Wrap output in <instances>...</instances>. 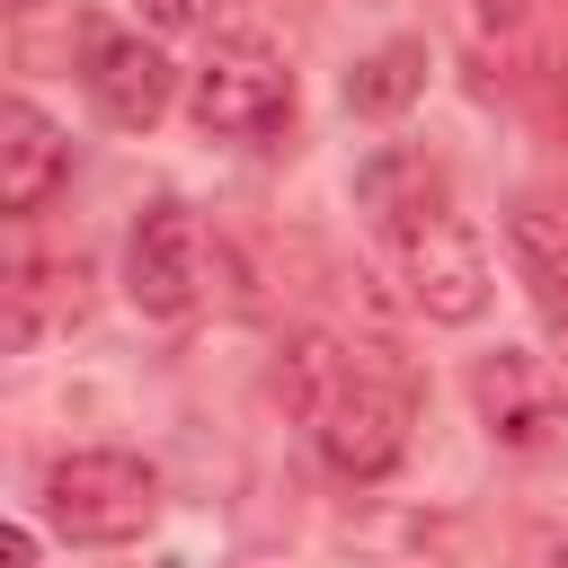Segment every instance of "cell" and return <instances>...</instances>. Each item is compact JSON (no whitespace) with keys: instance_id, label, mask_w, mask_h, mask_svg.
I'll list each match as a JSON object with an SVG mask.
<instances>
[{"instance_id":"6da1fadb","label":"cell","mask_w":568,"mask_h":568,"mask_svg":"<svg viewBox=\"0 0 568 568\" xmlns=\"http://www.w3.org/2000/svg\"><path fill=\"white\" fill-rule=\"evenodd\" d=\"M275 390L293 399V417L311 426V444L328 453L337 479H382V470H399L408 426H417V390H408L399 364L355 355V346H337V337L311 328V337L284 346Z\"/></svg>"},{"instance_id":"5bb4252c","label":"cell","mask_w":568,"mask_h":568,"mask_svg":"<svg viewBox=\"0 0 568 568\" xmlns=\"http://www.w3.org/2000/svg\"><path fill=\"white\" fill-rule=\"evenodd\" d=\"M550 568H568V541H550Z\"/></svg>"},{"instance_id":"30bf717a","label":"cell","mask_w":568,"mask_h":568,"mask_svg":"<svg viewBox=\"0 0 568 568\" xmlns=\"http://www.w3.org/2000/svg\"><path fill=\"white\" fill-rule=\"evenodd\" d=\"M506 248H515V275L532 284L541 320L568 328V213L541 204V195H515L506 204Z\"/></svg>"},{"instance_id":"9c48e42d","label":"cell","mask_w":568,"mask_h":568,"mask_svg":"<svg viewBox=\"0 0 568 568\" xmlns=\"http://www.w3.org/2000/svg\"><path fill=\"white\" fill-rule=\"evenodd\" d=\"M355 204L373 213L382 240H417L426 222L453 213V204H444V169H435L426 151H373V160L355 169Z\"/></svg>"},{"instance_id":"52a82bcc","label":"cell","mask_w":568,"mask_h":568,"mask_svg":"<svg viewBox=\"0 0 568 568\" xmlns=\"http://www.w3.org/2000/svg\"><path fill=\"white\" fill-rule=\"evenodd\" d=\"M399 257H408V302L426 311V320H444V328H470L479 311H488V248L444 213V222H426L417 240H399Z\"/></svg>"},{"instance_id":"7c38bea8","label":"cell","mask_w":568,"mask_h":568,"mask_svg":"<svg viewBox=\"0 0 568 568\" xmlns=\"http://www.w3.org/2000/svg\"><path fill=\"white\" fill-rule=\"evenodd\" d=\"M470 18H479V27H497V36H515V27L532 18V0H470Z\"/></svg>"},{"instance_id":"3957f363","label":"cell","mask_w":568,"mask_h":568,"mask_svg":"<svg viewBox=\"0 0 568 568\" xmlns=\"http://www.w3.org/2000/svg\"><path fill=\"white\" fill-rule=\"evenodd\" d=\"M186 115L213 133V142H275L293 124V71L284 53L248 44V36H222L195 71H186Z\"/></svg>"},{"instance_id":"5b68a950","label":"cell","mask_w":568,"mask_h":568,"mask_svg":"<svg viewBox=\"0 0 568 568\" xmlns=\"http://www.w3.org/2000/svg\"><path fill=\"white\" fill-rule=\"evenodd\" d=\"M195 266H204L195 213H186L178 195H151V204L133 213V231H124V293H133V311L186 320V311H195Z\"/></svg>"},{"instance_id":"7a4b0ae2","label":"cell","mask_w":568,"mask_h":568,"mask_svg":"<svg viewBox=\"0 0 568 568\" xmlns=\"http://www.w3.org/2000/svg\"><path fill=\"white\" fill-rule=\"evenodd\" d=\"M44 524L62 532V541H89V550H106V541H133V532H151V515H160V470L142 462V453H115V444H89V453H62L53 470H44Z\"/></svg>"},{"instance_id":"8fae6325","label":"cell","mask_w":568,"mask_h":568,"mask_svg":"<svg viewBox=\"0 0 568 568\" xmlns=\"http://www.w3.org/2000/svg\"><path fill=\"white\" fill-rule=\"evenodd\" d=\"M426 89V44H382L346 71V106L355 115H399L408 98Z\"/></svg>"},{"instance_id":"8992f818","label":"cell","mask_w":568,"mask_h":568,"mask_svg":"<svg viewBox=\"0 0 568 568\" xmlns=\"http://www.w3.org/2000/svg\"><path fill=\"white\" fill-rule=\"evenodd\" d=\"M80 89H89V106H98L106 124L142 133V124H160V115H169L178 71L160 62V44L124 36V27H89V44H80Z\"/></svg>"},{"instance_id":"277c9868","label":"cell","mask_w":568,"mask_h":568,"mask_svg":"<svg viewBox=\"0 0 568 568\" xmlns=\"http://www.w3.org/2000/svg\"><path fill=\"white\" fill-rule=\"evenodd\" d=\"M470 408H479V426H488L506 453H541V444L568 426V382H559V364L532 355V346H488V355L470 364Z\"/></svg>"},{"instance_id":"ba28073f","label":"cell","mask_w":568,"mask_h":568,"mask_svg":"<svg viewBox=\"0 0 568 568\" xmlns=\"http://www.w3.org/2000/svg\"><path fill=\"white\" fill-rule=\"evenodd\" d=\"M62 178H71V133L44 106L9 98L0 106V213H44Z\"/></svg>"},{"instance_id":"4fadbf2b","label":"cell","mask_w":568,"mask_h":568,"mask_svg":"<svg viewBox=\"0 0 568 568\" xmlns=\"http://www.w3.org/2000/svg\"><path fill=\"white\" fill-rule=\"evenodd\" d=\"M9 568H36V532L27 524H9Z\"/></svg>"}]
</instances>
